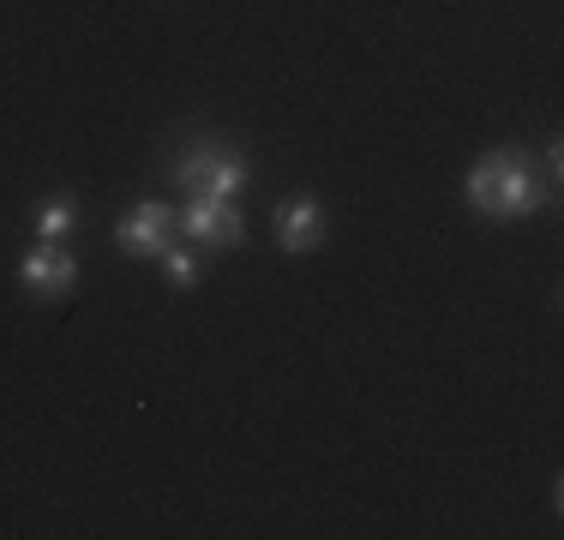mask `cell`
<instances>
[{"label": "cell", "instance_id": "obj_1", "mask_svg": "<svg viewBox=\"0 0 564 540\" xmlns=\"http://www.w3.org/2000/svg\"><path fill=\"white\" fill-rule=\"evenodd\" d=\"M463 198H468V210L487 216V223H522V216H534L553 198V186L534 174V162L522 151H492L468 169Z\"/></svg>", "mask_w": 564, "mask_h": 540}, {"label": "cell", "instance_id": "obj_2", "mask_svg": "<svg viewBox=\"0 0 564 540\" xmlns=\"http://www.w3.org/2000/svg\"><path fill=\"white\" fill-rule=\"evenodd\" d=\"M247 181H252L247 156L223 151V144H193L174 162V186L186 198H235V193H247Z\"/></svg>", "mask_w": 564, "mask_h": 540}, {"label": "cell", "instance_id": "obj_3", "mask_svg": "<svg viewBox=\"0 0 564 540\" xmlns=\"http://www.w3.org/2000/svg\"><path fill=\"white\" fill-rule=\"evenodd\" d=\"M174 228H181V216H174L163 198H144V205H132L115 223V247L127 252V259H163L174 247Z\"/></svg>", "mask_w": 564, "mask_h": 540}, {"label": "cell", "instance_id": "obj_4", "mask_svg": "<svg viewBox=\"0 0 564 540\" xmlns=\"http://www.w3.org/2000/svg\"><path fill=\"white\" fill-rule=\"evenodd\" d=\"M19 282L31 301H66L78 289V259L61 247V240H36L31 252L19 259Z\"/></svg>", "mask_w": 564, "mask_h": 540}, {"label": "cell", "instance_id": "obj_5", "mask_svg": "<svg viewBox=\"0 0 564 540\" xmlns=\"http://www.w3.org/2000/svg\"><path fill=\"white\" fill-rule=\"evenodd\" d=\"M181 235L193 240V247L228 252V247H240V240H247V216L235 210V198H186Z\"/></svg>", "mask_w": 564, "mask_h": 540}, {"label": "cell", "instance_id": "obj_6", "mask_svg": "<svg viewBox=\"0 0 564 540\" xmlns=\"http://www.w3.org/2000/svg\"><path fill=\"white\" fill-rule=\"evenodd\" d=\"M325 240V205L318 198H289L276 205V247L282 252H313Z\"/></svg>", "mask_w": 564, "mask_h": 540}, {"label": "cell", "instance_id": "obj_7", "mask_svg": "<svg viewBox=\"0 0 564 540\" xmlns=\"http://www.w3.org/2000/svg\"><path fill=\"white\" fill-rule=\"evenodd\" d=\"M73 223H78L73 198H43V205H36V240H66Z\"/></svg>", "mask_w": 564, "mask_h": 540}, {"label": "cell", "instance_id": "obj_8", "mask_svg": "<svg viewBox=\"0 0 564 540\" xmlns=\"http://www.w3.org/2000/svg\"><path fill=\"white\" fill-rule=\"evenodd\" d=\"M163 277H169V289L193 294V289H198V277H205V264H198V252H193V247H181V240H174V247L163 252Z\"/></svg>", "mask_w": 564, "mask_h": 540}]
</instances>
